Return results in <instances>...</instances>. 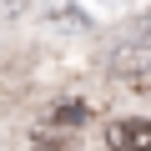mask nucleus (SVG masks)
Masks as SVG:
<instances>
[{
  "mask_svg": "<svg viewBox=\"0 0 151 151\" xmlns=\"http://www.w3.org/2000/svg\"><path fill=\"white\" fill-rule=\"evenodd\" d=\"M111 70L121 76V81H131V86H151V35L126 40V45L111 55Z\"/></svg>",
  "mask_w": 151,
  "mask_h": 151,
  "instance_id": "nucleus-1",
  "label": "nucleus"
},
{
  "mask_svg": "<svg viewBox=\"0 0 151 151\" xmlns=\"http://www.w3.org/2000/svg\"><path fill=\"white\" fill-rule=\"evenodd\" d=\"M106 146H111V151H151V116L111 121V126H106Z\"/></svg>",
  "mask_w": 151,
  "mask_h": 151,
  "instance_id": "nucleus-2",
  "label": "nucleus"
},
{
  "mask_svg": "<svg viewBox=\"0 0 151 151\" xmlns=\"http://www.w3.org/2000/svg\"><path fill=\"white\" fill-rule=\"evenodd\" d=\"M45 15H50L55 25H65V30H81V25H86V15L76 10L70 0H45Z\"/></svg>",
  "mask_w": 151,
  "mask_h": 151,
  "instance_id": "nucleus-3",
  "label": "nucleus"
},
{
  "mask_svg": "<svg viewBox=\"0 0 151 151\" xmlns=\"http://www.w3.org/2000/svg\"><path fill=\"white\" fill-rule=\"evenodd\" d=\"M86 116H91V111H86L81 101H60V106L50 111V126H86Z\"/></svg>",
  "mask_w": 151,
  "mask_h": 151,
  "instance_id": "nucleus-4",
  "label": "nucleus"
},
{
  "mask_svg": "<svg viewBox=\"0 0 151 151\" xmlns=\"http://www.w3.org/2000/svg\"><path fill=\"white\" fill-rule=\"evenodd\" d=\"M25 10H30V0H0V20H15Z\"/></svg>",
  "mask_w": 151,
  "mask_h": 151,
  "instance_id": "nucleus-5",
  "label": "nucleus"
},
{
  "mask_svg": "<svg viewBox=\"0 0 151 151\" xmlns=\"http://www.w3.org/2000/svg\"><path fill=\"white\" fill-rule=\"evenodd\" d=\"M35 151H65L60 141H35Z\"/></svg>",
  "mask_w": 151,
  "mask_h": 151,
  "instance_id": "nucleus-6",
  "label": "nucleus"
},
{
  "mask_svg": "<svg viewBox=\"0 0 151 151\" xmlns=\"http://www.w3.org/2000/svg\"><path fill=\"white\" fill-rule=\"evenodd\" d=\"M136 35H151V15H141V25H136Z\"/></svg>",
  "mask_w": 151,
  "mask_h": 151,
  "instance_id": "nucleus-7",
  "label": "nucleus"
},
{
  "mask_svg": "<svg viewBox=\"0 0 151 151\" xmlns=\"http://www.w3.org/2000/svg\"><path fill=\"white\" fill-rule=\"evenodd\" d=\"M96 5H121V0H96Z\"/></svg>",
  "mask_w": 151,
  "mask_h": 151,
  "instance_id": "nucleus-8",
  "label": "nucleus"
}]
</instances>
